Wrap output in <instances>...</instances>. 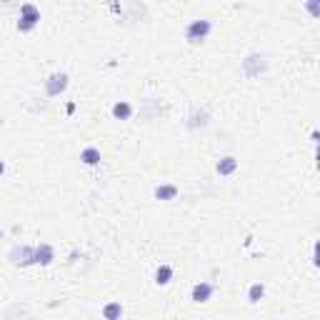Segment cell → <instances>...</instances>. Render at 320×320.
I'll return each mask as SVG.
<instances>
[{
    "label": "cell",
    "instance_id": "obj_12",
    "mask_svg": "<svg viewBox=\"0 0 320 320\" xmlns=\"http://www.w3.org/2000/svg\"><path fill=\"white\" fill-rule=\"evenodd\" d=\"M103 315H105V320H120L123 318V305L120 303H108L103 308Z\"/></svg>",
    "mask_w": 320,
    "mask_h": 320
},
{
    "label": "cell",
    "instance_id": "obj_10",
    "mask_svg": "<svg viewBox=\"0 0 320 320\" xmlns=\"http://www.w3.org/2000/svg\"><path fill=\"white\" fill-rule=\"evenodd\" d=\"M113 115H115L118 120H128V118L133 115V105H130V103H125V100H120V103H115V105H113Z\"/></svg>",
    "mask_w": 320,
    "mask_h": 320
},
{
    "label": "cell",
    "instance_id": "obj_13",
    "mask_svg": "<svg viewBox=\"0 0 320 320\" xmlns=\"http://www.w3.org/2000/svg\"><path fill=\"white\" fill-rule=\"evenodd\" d=\"M170 278H173V268H170V265H160V268L155 270V283H158V285H168Z\"/></svg>",
    "mask_w": 320,
    "mask_h": 320
},
{
    "label": "cell",
    "instance_id": "obj_1",
    "mask_svg": "<svg viewBox=\"0 0 320 320\" xmlns=\"http://www.w3.org/2000/svg\"><path fill=\"white\" fill-rule=\"evenodd\" d=\"M38 20H40V10L33 5V3H25L23 8H20V20H18V30L20 33H30L35 25H38Z\"/></svg>",
    "mask_w": 320,
    "mask_h": 320
},
{
    "label": "cell",
    "instance_id": "obj_8",
    "mask_svg": "<svg viewBox=\"0 0 320 320\" xmlns=\"http://www.w3.org/2000/svg\"><path fill=\"white\" fill-rule=\"evenodd\" d=\"M178 185H158L155 188V198L158 200H173V198H178Z\"/></svg>",
    "mask_w": 320,
    "mask_h": 320
},
{
    "label": "cell",
    "instance_id": "obj_2",
    "mask_svg": "<svg viewBox=\"0 0 320 320\" xmlns=\"http://www.w3.org/2000/svg\"><path fill=\"white\" fill-rule=\"evenodd\" d=\"M213 30V25H210V20H193L188 28H185V38L190 40V43H200V40H205L208 38V33Z\"/></svg>",
    "mask_w": 320,
    "mask_h": 320
},
{
    "label": "cell",
    "instance_id": "obj_17",
    "mask_svg": "<svg viewBox=\"0 0 320 320\" xmlns=\"http://www.w3.org/2000/svg\"><path fill=\"white\" fill-rule=\"evenodd\" d=\"M0 123H3V120H0Z\"/></svg>",
    "mask_w": 320,
    "mask_h": 320
},
{
    "label": "cell",
    "instance_id": "obj_3",
    "mask_svg": "<svg viewBox=\"0 0 320 320\" xmlns=\"http://www.w3.org/2000/svg\"><path fill=\"white\" fill-rule=\"evenodd\" d=\"M65 88H68V75H65V73H55V75H50V80L45 83V93H48V95H60Z\"/></svg>",
    "mask_w": 320,
    "mask_h": 320
},
{
    "label": "cell",
    "instance_id": "obj_15",
    "mask_svg": "<svg viewBox=\"0 0 320 320\" xmlns=\"http://www.w3.org/2000/svg\"><path fill=\"white\" fill-rule=\"evenodd\" d=\"M5 173V163H3V160H0V175H3Z\"/></svg>",
    "mask_w": 320,
    "mask_h": 320
},
{
    "label": "cell",
    "instance_id": "obj_14",
    "mask_svg": "<svg viewBox=\"0 0 320 320\" xmlns=\"http://www.w3.org/2000/svg\"><path fill=\"white\" fill-rule=\"evenodd\" d=\"M263 295H265V288H263L260 283L250 285V290H248V300H250V303H260V300H263Z\"/></svg>",
    "mask_w": 320,
    "mask_h": 320
},
{
    "label": "cell",
    "instance_id": "obj_9",
    "mask_svg": "<svg viewBox=\"0 0 320 320\" xmlns=\"http://www.w3.org/2000/svg\"><path fill=\"white\" fill-rule=\"evenodd\" d=\"M215 170H218L220 175H230V173H235V170H238V160L228 155V158H223L220 163L215 165Z\"/></svg>",
    "mask_w": 320,
    "mask_h": 320
},
{
    "label": "cell",
    "instance_id": "obj_6",
    "mask_svg": "<svg viewBox=\"0 0 320 320\" xmlns=\"http://www.w3.org/2000/svg\"><path fill=\"white\" fill-rule=\"evenodd\" d=\"M35 263H40V265H50L53 263V248L48 243H40L35 248Z\"/></svg>",
    "mask_w": 320,
    "mask_h": 320
},
{
    "label": "cell",
    "instance_id": "obj_7",
    "mask_svg": "<svg viewBox=\"0 0 320 320\" xmlns=\"http://www.w3.org/2000/svg\"><path fill=\"white\" fill-rule=\"evenodd\" d=\"M243 68H245V73H248V75H258L260 70H265V63H263V58H260V55H250V58L243 63Z\"/></svg>",
    "mask_w": 320,
    "mask_h": 320
},
{
    "label": "cell",
    "instance_id": "obj_5",
    "mask_svg": "<svg viewBox=\"0 0 320 320\" xmlns=\"http://www.w3.org/2000/svg\"><path fill=\"white\" fill-rule=\"evenodd\" d=\"M215 293V288L210 285V283H198L195 288H193V303H208L210 300V295Z\"/></svg>",
    "mask_w": 320,
    "mask_h": 320
},
{
    "label": "cell",
    "instance_id": "obj_11",
    "mask_svg": "<svg viewBox=\"0 0 320 320\" xmlns=\"http://www.w3.org/2000/svg\"><path fill=\"white\" fill-rule=\"evenodd\" d=\"M80 160H83L85 165H98L100 163V150L98 148H85L80 153Z\"/></svg>",
    "mask_w": 320,
    "mask_h": 320
},
{
    "label": "cell",
    "instance_id": "obj_16",
    "mask_svg": "<svg viewBox=\"0 0 320 320\" xmlns=\"http://www.w3.org/2000/svg\"><path fill=\"white\" fill-rule=\"evenodd\" d=\"M0 238H3V233H0Z\"/></svg>",
    "mask_w": 320,
    "mask_h": 320
},
{
    "label": "cell",
    "instance_id": "obj_4",
    "mask_svg": "<svg viewBox=\"0 0 320 320\" xmlns=\"http://www.w3.org/2000/svg\"><path fill=\"white\" fill-rule=\"evenodd\" d=\"M10 260L15 263V265H30V263H35V248H15L13 253H10Z\"/></svg>",
    "mask_w": 320,
    "mask_h": 320
}]
</instances>
